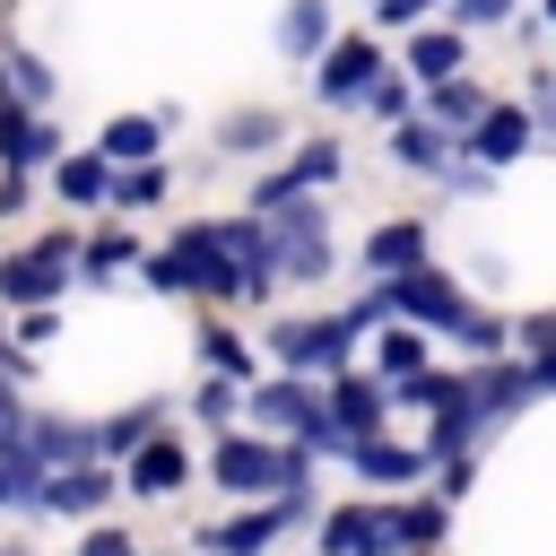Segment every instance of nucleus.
<instances>
[{
  "instance_id": "nucleus-1",
  "label": "nucleus",
  "mask_w": 556,
  "mask_h": 556,
  "mask_svg": "<svg viewBox=\"0 0 556 556\" xmlns=\"http://www.w3.org/2000/svg\"><path fill=\"white\" fill-rule=\"evenodd\" d=\"M408 547V513H330L321 521V556H400Z\"/></svg>"
},
{
  "instance_id": "nucleus-2",
  "label": "nucleus",
  "mask_w": 556,
  "mask_h": 556,
  "mask_svg": "<svg viewBox=\"0 0 556 556\" xmlns=\"http://www.w3.org/2000/svg\"><path fill=\"white\" fill-rule=\"evenodd\" d=\"M156 287H208V295H235V269H226V252H217V235L208 226H191L156 269H148Z\"/></svg>"
},
{
  "instance_id": "nucleus-3",
  "label": "nucleus",
  "mask_w": 556,
  "mask_h": 556,
  "mask_svg": "<svg viewBox=\"0 0 556 556\" xmlns=\"http://www.w3.org/2000/svg\"><path fill=\"white\" fill-rule=\"evenodd\" d=\"M269 217H278V252H269V269H287V278H321V261H330V252H321V208H313V200H278Z\"/></svg>"
},
{
  "instance_id": "nucleus-4",
  "label": "nucleus",
  "mask_w": 556,
  "mask_h": 556,
  "mask_svg": "<svg viewBox=\"0 0 556 556\" xmlns=\"http://www.w3.org/2000/svg\"><path fill=\"white\" fill-rule=\"evenodd\" d=\"M304 460L295 452H269V443H217V486L235 495H261V486H295Z\"/></svg>"
},
{
  "instance_id": "nucleus-5",
  "label": "nucleus",
  "mask_w": 556,
  "mask_h": 556,
  "mask_svg": "<svg viewBox=\"0 0 556 556\" xmlns=\"http://www.w3.org/2000/svg\"><path fill=\"white\" fill-rule=\"evenodd\" d=\"M382 304H391V313H408V321H434V330H460V321H469V304H460V295H452V278H434V269L391 278V287H382Z\"/></svg>"
},
{
  "instance_id": "nucleus-6",
  "label": "nucleus",
  "mask_w": 556,
  "mask_h": 556,
  "mask_svg": "<svg viewBox=\"0 0 556 556\" xmlns=\"http://www.w3.org/2000/svg\"><path fill=\"white\" fill-rule=\"evenodd\" d=\"M61 269H70V235H52V243L0 261V304H43V295L61 287Z\"/></svg>"
},
{
  "instance_id": "nucleus-7",
  "label": "nucleus",
  "mask_w": 556,
  "mask_h": 556,
  "mask_svg": "<svg viewBox=\"0 0 556 556\" xmlns=\"http://www.w3.org/2000/svg\"><path fill=\"white\" fill-rule=\"evenodd\" d=\"M269 348H278L287 365H348V348H356V313H330V321H287Z\"/></svg>"
},
{
  "instance_id": "nucleus-8",
  "label": "nucleus",
  "mask_w": 556,
  "mask_h": 556,
  "mask_svg": "<svg viewBox=\"0 0 556 556\" xmlns=\"http://www.w3.org/2000/svg\"><path fill=\"white\" fill-rule=\"evenodd\" d=\"M374 70H382V61H374V43H365V35H348V43L321 61V96H330V104H348V96H374Z\"/></svg>"
},
{
  "instance_id": "nucleus-9",
  "label": "nucleus",
  "mask_w": 556,
  "mask_h": 556,
  "mask_svg": "<svg viewBox=\"0 0 556 556\" xmlns=\"http://www.w3.org/2000/svg\"><path fill=\"white\" fill-rule=\"evenodd\" d=\"M278 530H287V504H278V513H243V521H226V530H200V547H208V556H261Z\"/></svg>"
},
{
  "instance_id": "nucleus-10",
  "label": "nucleus",
  "mask_w": 556,
  "mask_h": 556,
  "mask_svg": "<svg viewBox=\"0 0 556 556\" xmlns=\"http://www.w3.org/2000/svg\"><path fill=\"white\" fill-rule=\"evenodd\" d=\"M486 165H504V156H521L530 148V113L521 104H495V113H478V139H469Z\"/></svg>"
},
{
  "instance_id": "nucleus-11",
  "label": "nucleus",
  "mask_w": 556,
  "mask_h": 556,
  "mask_svg": "<svg viewBox=\"0 0 556 556\" xmlns=\"http://www.w3.org/2000/svg\"><path fill=\"white\" fill-rule=\"evenodd\" d=\"M252 417H269L278 434H313V400H304L295 382H261V391H252Z\"/></svg>"
},
{
  "instance_id": "nucleus-12",
  "label": "nucleus",
  "mask_w": 556,
  "mask_h": 556,
  "mask_svg": "<svg viewBox=\"0 0 556 556\" xmlns=\"http://www.w3.org/2000/svg\"><path fill=\"white\" fill-rule=\"evenodd\" d=\"M130 486H139V495H174V486H182V452H174V443H139V452H130Z\"/></svg>"
},
{
  "instance_id": "nucleus-13",
  "label": "nucleus",
  "mask_w": 556,
  "mask_h": 556,
  "mask_svg": "<svg viewBox=\"0 0 556 556\" xmlns=\"http://www.w3.org/2000/svg\"><path fill=\"white\" fill-rule=\"evenodd\" d=\"M104 495H113V478H104V469H61V478L43 486V504H52V513H96Z\"/></svg>"
},
{
  "instance_id": "nucleus-14",
  "label": "nucleus",
  "mask_w": 556,
  "mask_h": 556,
  "mask_svg": "<svg viewBox=\"0 0 556 556\" xmlns=\"http://www.w3.org/2000/svg\"><path fill=\"white\" fill-rule=\"evenodd\" d=\"M43 148H52V130H43V122H26L17 104H0V156H9V165H35Z\"/></svg>"
},
{
  "instance_id": "nucleus-15",
  "label": "nucleus",
  "mask_w": 556,
  "mask_h": 556,
  "mask_svg": "<svg viewBox=\"0 0 556 556\" xmlns=\"http://www.w3.org/2000/svg\"><path fill=\"white\" fill-rule=\"evenodd\" d=\"M321 26H330V9H321V0H295V9L278 17V43H287V52H313Z\"/></svg>"
},
{
  "instance_id": "nucleus-16",
  "label": "nucleus",
  "mask_w": 556,
  "mask_h": 556,
  "mask_svg": "<svg viewBox=\"0 0 556 556\" xmlns=\"http://www.w3.org/2000/svg\"><path fill=\"white\" fill-rule=\"evenodd\" d=\"M408 70H417V78H434V87H452V70H460V43H452V35H417Z\"/></svg>"
},
{
  "instance_id": "nucleus-17",
  "label": "nucleus",
  "mask_w": 556,
  "mask_h": 556,
  "mask_svg": "<svg viewBox=\"0 0 556 556\" xmlns=\"http://www.w3.org/2000/svg\"><path fill=\"white\" fill-rule=\"evenodd\" d=\"M417 252H426V235H417V226H382V235L365 243V261H374V269H408Z\"/></svg>"
},
{
  "instance_id": "nucleus-18",
  "label": "nucleus",
  "mask_w": 556,
  "mask_h": 556,
  "mask_svg": "<svg viewBox=\"0 0 556 556\" xmlns=\"http://www.w3.org/2000/svg\"><path fill=\"white\" fill-rule=\"evenodd\" d=\"M87 443H96V434H78V426H35V434H26V460H78Z\"/></svg>"
},
{
  "instance_id": "nucleus-19",
  "label": "nucleus",
  "mask_w": 556,
  "mask_h": 556,
  "mask_svg": "<svg viewBox=\"0 0 556 556\" xmlns=\"http://www.w3.org/2000/svg\"><path fill=\"white\" fill-rule=\"evenodd\" d=\"M374 382H339V400H330V417H348V434H374Z\"/></svg>"
},
{
  "instance_id": "nucleus-20",
  "label": "nucleus",
  "mask_w": 556,
  "mask_h": 556,
  "mask_svg": "<svg viewBox=\"0 0 556 556\" xmlns=\"http://www.w3.org/2000/svg\"><path fill=\"white\" fill-rule=\"evenodd\" d=\"M391 148H400V165H443V130H426V122H408Z\"/></svg>"
},
{
  "instance_id": "nucleus-21",
  "label": "nucleus",
  "mask_w": 556,
  "mask_h": 556,
  "mask_svg": "<svg viewBox=\"0 0 556 556\" xmlns=\"http://www.w3.org/2000/svg\"><path fill=\"white\" fill-rule=\"evenodd\" d=\"M156 148V122H113L104 130V156H148Z\"/></svg>"
},
{
  "instance_id": "nucleus-22",
  "label": "nucleus",
  "mask_w": 556,
  "mask_h": 556,
  "mask_svg": "<svg viewBox=\"0 0 556 556\" xmlns=\"http://www.w3.org/2000/svg\"><path fill=\"white\" fill-rule=\"evenodd\" d=\"M61 191H70V200H104V165H96V156H70V165H61Z\"/></svg>"
},
{
  "instance_id": "nucleus-23",
  "label": "nucleus",
  "mask_w": 556,
  "mask_h": 556,
  "mask_svg": "<svg viewBox=\"0 0 556 556\" xmlns=\"http://www.w3.org/2000/svg\"><path fill=\"white\" fill-rule=\"evenodd\" d=\"M35 495V460L26 452H0V504H26Z\"/></svg>"
},
{
  "instance_id": "nucleus-24",
  "label": "nucleus",
  "mask_w": 556,
  "mask_h": 556,
  "mask_svg": "<svg viewBox=\"0 0 556 556\" xmlns=\"http://www.w3.org/2000/svg\"><path fill=\"white\" fill-rule=\"evenodd\" d=\"M156 191H165V174H156V165H139V174H122V182H113V200H122V208H148Z\"/></svg>"
},
{
  "instance_id": "nucleus-25",
  "label": "nucleus",
  "mask_w": 556,
  "mask_h": 556,
  "mask_svg": "<svg viewBox=\"0 0 556 556\" xmlns=\"http://www.w3.org/2000/svg\"><path fill=\"white\" fill-rule=\"evenodd\" d=\"M417 356H426L417 330H391V339H382V365H391V374H417Z\"/></svg>"
},
{
  "instance_id": "nucleus-26",
  "label": "nucleus",
  "mask_w": 556,
  "mask_h": 556,
  "mask_svg": "<svg viewBox=\"0 0 556 556\" xmlns=\"http://www.w3.org/2000/svg\"><path fill=\"white\" fill-rule=\"evenodd\" d=\"M356 460H365L374 478H408V469H417V452H391V443H365Z\"/></svg>"
},
{
  "instance_id": "nucleus-27",
  "label": "nucleus",
  "mask_w": 556,
  "mask_h": 556,
  "mask_svg": "<svg viewBox=\"0 0 556 556\" xmlns=\"http://www.w3.org/2000/svg\"><path fill=\"white\" fill-rule=\"evenodd\" d=\"M200 348H208V365H217V374H243V339H235V330H208Z\"/></svg>"
},
{
  "instance_id": "nucleus-28",
  "label": "nucleus",
  "mask_w": 556,
  "mask_h": 556,
  "mask_svg": "<svg viewBox=\"0 0 556 556\" xmlns=\"http://www.w3.org/2000/svg\"><path fill=\"white\" fill-rule=\"evenodd\" d=\"M122 261H130V243H122V235H104V243L87 252V269H96V278H104V269H122Z\"/></svg>"
},
{
  "instance_id": "nucleus-29",
  "label": "nucleus",
  "mask_w": 556,
  "mask_h": 556,
  "mask_svg": "<svg viewBox=\"0 0 556 556\" xmlns=\"http://www.w3.org/2000/svg\"><path fill=\"white\" fill-rule=\"evenodd\" d=\"M26 443V426H17V400H9V382H0V452H17Z\"/></svg>"
},
{
  "instance_id": "nucleus-30",
  "label": "nucleus",
  "mask_w": 556,
  "mask_h": 556,
  "mask_svg": "<svg viewBox=\"0 0 556 556\" xmlns=\"http://www.w3.org/2000/svg\"><path fill=\"white\" fill-rule=\"evenodd\" d=\"M426 9H434V0H382V17H391V26H417Z\"/></svg>"
},
{
  "instance_id": "nucleus-31",
  "label": "nucleus",
  "mask_w": 556,
  "mask_h": 556,
  "mask_svg": "<svg viewBox=\"0 0 556 556\" xmlns=\"http://www.w3.org/2000/svg\"><path fill=\"white\" fill-rule=\"evenodd\" d=\"M504 9H513V0H460V17H469V26H478V17H486V26H495V17H504Z\"/></svg>"
},
{
  "instance_id": "nucleus-32",
  "label": "nucleus",
  "mask_w": 556,
  "mask_h": 556,
  "mask_svg": "<svg viewBox=\"0 0 556 556\" xmlns=\"http://www.w3.org/2000/svg\"><path fill=\"white\" fill-rule=\"evenodd\" d=\"M87 556H130V539H113V530H96V539H87Z\"/></svg>"
},
{
  "instance_id": "nucleus-33",
  "label": "nucleus",
  "mask_w": 556,
  "mask_h": 556,
  "mask_svg": "<svg viewBox=\"0 0 556 556\" xmlns=\"http://www.w3.org/2000/svg\"><path fill=\"white\" fill-rule=\"evenodd\" d=\"M530 382H556V356H539V374H530Z\"/></svg>"
},
{
  "instance_id": "nucleus-34",
  "label": "nucleus",
  "mask_w": 556,
  "mask_h": 556,
  "mask_svg": "<svg viewBox=\"0 0 556 556\" xmlns=\"http://www.w3.org/2000/svg\"><path fill=\"white\" fill-rule=\"evenodd\" d=\"M547 17H556V0H547Z\"/></svg>"
}]
</instances>
